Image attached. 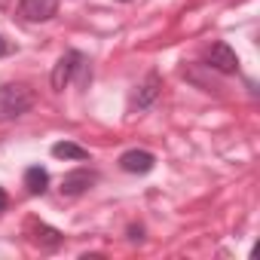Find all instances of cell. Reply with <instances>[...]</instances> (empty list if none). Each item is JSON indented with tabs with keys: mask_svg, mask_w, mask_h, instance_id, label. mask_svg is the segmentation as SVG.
<instances>
[{
	"mask_svg": "<svg viewBox=\"0 0 260 260\" xmlns=\"http://www.w3.org/2000/svg\"><path fill=\"white\" fill-rule=\"evenodd\" d=\"M119 4H132V0H119Z\"/></svg>",
	"mask_w": 260,
	"mask_h": 260,
	"instance_id": "5bb4252c",
	"label": "cell"
},
{
	"mask_svg": "<svg viewBox=\"0 0 260 260\" xmlns=\"http://www.w3.org/2000/svg\"><path fill=\"white\" fill-rule=\"evenodd\" d=\"M34 107V92L25 83H4L0 86V113L16 119Z\"/></svg>",
	"mask_w": 260,
	"mask_h": 260,
	"instance_id": "6da1fadb",
	"label": "cell"
},
{
	"mask_svg": "<svg viewBox=\"0 0 260 260\" xmlns=\"http://www.w3.org/2000/svg\"><path fill=\"white\" fill-rule=\"evenodd\" d=\"M34 226V239L40 242V245H46V248H55V245H61V233L58 230H52V226H46V223H31Z\"/></svg>",
	"mask_w": 260,
	"mask_h": 260,
	"instance_id": "30bf717a",
	"label": "cell"
},
{
	"mask_svg": "<svg viewBox=\"0 0 260 260\" xmlns=\"http://www.w3.org/2000/svg\"><path fill=\"white\" fill-rule=\"evenodd\" d=\"M159 89H162V80H159V74H147V80L138 86V92H135V98H132V107H138V110H147L156 98H159Z\"/></svg>",
	"mask_w": 260,
	"mask_h": 260,
	"instance_id": "52a82bcc",
	"label": "cell"
},
{
	"mask_svg": "<svg viewBox=\"0 0 260 260\" xmlns=\"http://www.w3.org/2000/svg\"><path fill=\"white\" fill-rule=\"evenodd\" d=\"M7 205H10V196H7L4 187H0V211H7Z\"/></svg>",
	"mask_w": 260,
	"mask_h": 260,
	"instance_id": "7c38bea8",
	"label": "cell"
},
{
	"mask_svg": "<svg viewBox=\"0 0 260 260\" xmlns=\"http://www.w3.org/2000/svg\"><path fill=\"white\" fill-rule=\"evenodd\" d=\"M208 68L220 71V74H236L239 71V55L230 43H214L208 49Z\"/></svg>",
	"mask_w": 260,
	"mask_h": 260,
	"instance_id": "5b68a950",
	"label": "cell"
},
{
	"mask_svg": "<svg viewBox=\"0 0 260 260\" xmlns=\"http://www.w3.org/2000/svg\"><path fill=\"white\" fill-rule=\"evenodd\" d=\"M25 190H28L31 196H43V193L49 190V172H46L43 166L25 169Z\"/></svg>",
	"mask_w": 260,
	"mask_h": 260,
	"instance_id": "ba28073f",
	"label": "cell"
},
{
	"mask_svg": "<svg viewBox=\"0 0 260 260\" xmlns=\"http://www.w3.org/2000/svg\"><path fill=\"white\" fill-rule=\"evenodd\" d=\"M95 181H98L95 172H89V169H74V172H68V175L61 178V193H64V196H83L86 190L95 187Z\"/></svg>",
	"mask_w": 260,
	"mask_h": 260,
	"instance_id": "8992f818",
	"label": "cell"
},
{
	"mask_svg": "<svg viewBox=\"0 0 260 260\" xmlns=\"http://www.w3.org/2000/svg\"><path fill=\"white\" fill-rule=\"evenodd\" d=\"M153 166H156V156L150 153V150H125L122 156H119V169L122 172H128V175H147V172H153Z\"/></svg>",
	"mask_w": 260,
	"mask_h": 260,
	"instance_id": "277c9868",
	"label": "cell"
},
{
	"mask_svg": "<svg viewBox=\"0 0 260 260\" xmlns=\"http://www.w3.org/2000/svg\"><path fill=\"white\" fill-rule=\"evenodd\" d=\"M89 68V61H86V55L80 52V49H68L58 61H55V68H52V74H49V83H52V89L55 92H61L74 77H77V71H86Z\"/></svg>",
	"mask_w": 260,
	"mask_h": 260,
	"instance_id": "7a4b0ae2",
	"label": "cell"
},
{
	"mask_svg": "<svg viewBox=\"0 0 260 260\" xmlns=\"http://www.w3.org/2000/svg\"><path fill=\"white\" fill-rule=\"evenodd\" d=\"M52 156L55 159H77V162H83V159H89V150L74 144V141H58V144H52Z\"/></svg>",
	"mask_w": 260,
	"mask_h": 260,
	"instance_id": "9c48e42d",
	"label": "cell"
},
{
	"mask_svg": "<svg viewBox=\"0 0 260 260\" xmlns=\"http://www.w3.org/2000/svg\"><path fill=\"white\" fill-rule=\"evenodd\" d=\"M10 52H13V43L0 37V58H4V55H10Z\"/></svg>",
	"mask_w": 260,
	"mask_h": 260,
	"instance_id": "8fae6325",
	"label": "cell"
},
{
	"mask_svg": "<svg viewBox=\"0 0 260 260\" xmlns=\"http://www.w3.org/2000/svg\"><path fill=\"white\" fill-rule=\"evenodd\" d=\"M58 13V0H19V16L25 22H49Z\"/></svg>",
	"mask_w": 260,
	"mask_h": 260,
	"instance_id": "3957f363",
	"label": "cell"
},
{
	"mask_svg": "<svg viewBox=\"0 0 260 260\" xmlns=\"http://www.w3.org/2000/svg\"><path fill=\"white\" fill-rule=\"evenodd\" d=\"M141 233H144L141 226H128V239H141Z\"/></svg>",
	"mask_w": 260,
	"mask_h": 260,
	"instance_id": "4fadbf2b",
	"label": "cell"
}]
</instances>
